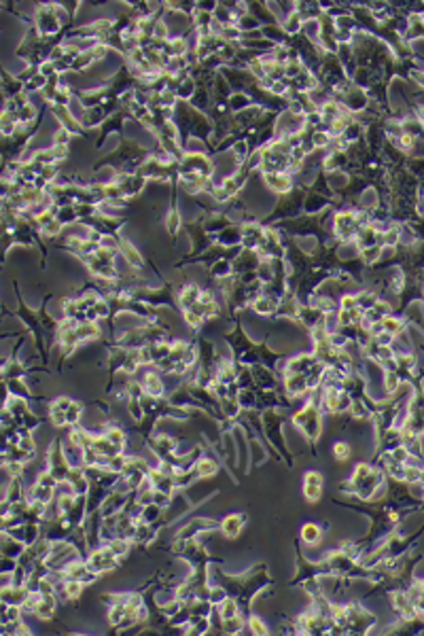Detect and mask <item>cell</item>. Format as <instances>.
<instances>
[{"instance_id":"obj_7","label":"cell","mask_w":424,"mask_h":636,"mask_svg":"<svg viewBox=\"0 0 424 636\" xmlns=\"http://www.w3.org/2000/svg\"><path fill=\"white\" fill-rule=\"evenodd\" d=\"M250 630L257 632V634H265V632H267V628H263L259 619H250Z\"/></svg>"},{"instance_id":"obj_4","label":"cell","mask_w":424,"mask_h":636,"mask_svg":"<svg viewBox=\"0 0 424 636\" xmlns=\"http://www.w3.org/2000/svg\"><path fill=\"white\" fill-rule=\"evenodd\" d=\"M219 615L223 617V619L236 617V615H238V606H236V602H233V600H223V602H219Z\"/></svg>"},{"instance_id":"obj_6","label":"cell","mask_w":424,"mask_h":636,"mask_svg":"<svg viewBox=\"0 0 424 636\" xmlns=\"http://www.w3.org/2000/svg\"><path fill=\"white\" fill-rule=\"evenodd\" d=\"M333 450H335V456H337V458H341V460L348 458V454H350V447H348L346 443H335V447H333Z\"/></svg>"},{"instance_id":"obj_1","label":"cell","mask_w":424,"mask_h":636,"mask_svg":"<svg viewBox=\"0 0 424 636\" xmlns=\"http://www.w3.org/2000/svg\"><path fill=\"white\" fill-rule=\"evenodd\" d=\"M295 422L310 439H314L320 433V414L314 405H308L305 409H301L299 414L295 416Z\"/></svg>"},{"instance_id":"obj_3","label":"cell","mask_w":424,"mask_h":636,"mask_svg":"<svg viewBox=\"0 0 424 636\" xmlns=\"http://www.w3.org/2000/svg\"><path fill=\"white\" fill-rule=\"evenodd\" d=\"M240 528H242V515H229V517L223 522V534L231 539V536L238 534Z\"/></svg>"},{"instance_id":"obj_5","label":"cell","mask_w":424,"mask_h":636,"mask_svg":"<svg viewBox=\"0 0 424 636\" xmlns=\"http://www.w3.org/2000/svg\"><path fill=\"white\" fill-rule=\"evenodd\" d=\"M301 536L308 543H316L318 539H320V528L316 526V524H305L303 528H301Z\"/></svg>"},{"instance_id":"obj_2","label":"cell","mask_w":424,"mask_h":636,"mask_svg":"<svg viewBox=\"0 0 424 636\" xmlns=\"http://www.w3.org/2000/svg\"><path fill=\"white\" fill-rule=\"evenodd\" d=\"M320 492H322V475L316 473V471L305 473V477H303V494H305V498L316 500L320 496Z\"/></svg>"}]
</instances>
